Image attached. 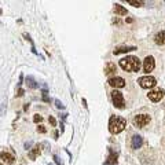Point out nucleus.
Instances as JSON below:
<instances>
[{
	"label": "nucleus",
	"mask_w": 165,
	"mask_h": 165,
	"mask_svg": "<svg viewBox=\"0 0 165 165\" xmlns=\"http://www.w3.org/2000/svg\"><path fill=\"white\" fill-rule=\"evenodd\" d=\"M128 3L133 7H142L143 6V1H140V0H128Z\"/></svg>",
	"instance_id": "obj_18"
},
{
	"label": "nucleus",
	"mask_w": 165,
	"mask_h": 165,
	"mask_svg": "<svg viewBox=\"0 0 165 165\" xmlns=\"http://www.w3.org/2000/svg\"><path fill=\"white\" fill-rule=\"evenodd\" d=\"M39 154H40V147H39V146L33 147V150L29 153V158H30V160H36V157H37Z\"/></svg>",
	"instance_id": "obj_17"
},
{
	"label": "nucleus",
	"mask_w": 165,
	"mask_h": 165,
	"mask_svg": "<svg viewBox=\"0 0 165 165\" xmlns=\"http://www.w3.org/2000/svg\"><path fill=\"white\" fill-rule=\"evenodd\" d=\"M37 132H40V133H45V132H47V129H45V128L43 127V125H39V127H37Z\"/></svg>",
	"instance_id": "obj_22"
},
{
	"label": "nucleus",
	"mask_w": 165,
	"mask_h": 165,
	"mask_svg": "<svg viewBox=\"0 0 165 165\" xmlns=\"http://www.w3.org/2000/svg\"><path fill=\"white\" fill-rule=\"evenodd\" d=\"M26 83H28V87L32 89H36L39 87V84L36 83V80H34V77L33 76H28L26 77Z\"/></svg>",
	"instance_id": "obj_14"
},
{
	"label": "nucleus",
	"mask_w": 165,
	"mask_h": 165,
	"mask_svg": "<svg viewBox=\"0 0 165 165\" xmlns=\"http://www.w3.org/2000/svg\"><path fill=\"white\" fill-rule=\"evenodd\" d=\"M109 84L113 88H124L125 87V80L122 77H110L109 78Z\"/></svg>",
	"instance_id": "obj_7"
},
{
	"label": "nucleus",
	"mask_w": 165,
	"mask_h": 165,
	"mask_svg": "<svg viewBox=\"0 0 165 165\" xmlns=\"http://www.w3.org/2000/svg\"><path fill=\"white\" fill-rule=\"evenodd\" d=\"M32 146V143H30V142H29V143H25V147H26V150H28V147H30Z\"/></svg>",
	"instance_id": "obj_24"
},
{
	"label": "nucleus",
	"mask_w": 165,
	"mask_h": 165,
	"mask_svg": "<svg viewBox=\"0 0 165 165\" xmlns=\"http://www.w3.org/2000/svg\"><path fill=\"white\" fill-rule=\"evenodd\" d=\"M0 165H3V164H1V162H0Z\"/></svg>",
	"instance_id": "obj_25"
},
{
	"label": "nucleus",
	"mask_w": 165,
	"mask_h": 165,
	"mask_svg": "<svg viewBox=\"0 0 165 165\" xmlns=\"http://www.w3.org/2000/svg\"><path fill=\"white\" fill-rule=\"evenodd\" d=\"M24 94H25V91L22 88H19L18 89V94H17V96H24Z\"/></svg>",
	"instance_id": "obj_23"
},
{
	"label": "nucleus",
	"mask_w": 165,
	"mask_h": 165,
	"mask_svg": "<svg viewBox=\"0 0 165 165\" xmlns=\"http://www.w3.org/2000/svg\"><path fill=\"white\" fill-rule=\"evenodd\" d=\"M55 106H57L58 109H65V105L61 101H58V99H55Z\"/></svg>",
	"instance_id": "obj_21"
},
{
	"label": "nucleus",
	"mask_w": 165,
	"mask_h": 165,
	"mask_svg": "<svg viewBox=\"0 0 165 165\" xmlns=\"http://www.w3.org/2000/svg\"><path fill=\"white\" fill-rule=\"evenodd\" d=\"M138 84L142 88H153L157 84V80L151 76H143L140 78H138Z\"/></svg>",
	"instance_id": "obj_4"
},
{
	"label": "nucleus",
	"mask_w": 165,
	"mask_h": 165,
	"mask_svg": "<svg viewBox=\"0 0 165 165\" xmlns=\"http://www.w3.org/2000/svg\"><path fill=\"white\" fill-rule=\"evenodd\" d=\"M48 122L51 124V127H57V120H55L52 116H50V117H48Z\"/></svg>",
	"instance_id": "obj_19"
},
{
	"label": "nucleus",
	"mask_w": 165,
	"mask_h": 165,
	"mask_svg": "<svg viewBox=\"0 0 165 165\" xmlns=\"http://www.w3.org/2000/svg\"><path fill=\"white\" fill-rule=\"evenodd\" d=\"M116 70H117V68H116V64H113V62H109V64L105 66V74L110 76V74L116 73Z\"/></svg>",
	"instance_id": "obj_13"
},
{
	"label": "nucleus",
	"mask_w": 165,
	"mask_h": 165,
	"mask_svg": "<svg viewBox=\"0 0 165 165\" xmlns=\"http://www.w3.org/2000/svg\"><path fill=\"white\" fill-rule=\"evenodd\" d=\"M120 66L121 69L125 70V72H139L142 62H140V59L138 57L129 55V57L120 59Z\"/></svg>",
	"instance_id": "obj_1"
},
{
	"label": "nucleus",
	"mask_w": 165,
	"mask_h": 165,
	"mask_svg": "<svg viewBox=\"0 0 165 165\" xmlns=\"http://www.w3.org/2000/svg\"><path fill=\"white\" fill-rule=\"evenodd\" d=\"M164 89L161 88H157V89H153V91H150L149 94H147V96H149V99L151 102H160L162 98H164Z\"/></svg>",
	"instance_id": "obj_6"
},
{
	"label": "nucleus",
	"mask_w": 165,
	"mask_h": 165,
	"mask_svg": "<svg viewBox=\"0 0 165 165\" xmlns=\"http://www.w3.org/2000/svg\"><path fill=\"white\" fill-rule=\"evenodd\" d=\"M150 120L151 118H150L149 114H138L135 116V118H133V125L136 128H143L150 122Z\"/></svg>",
	"instance_id": "obj_5"
},
{
	"label": "nucleus",
	"mask_w": 165,
	"mask_h": 165,
	"mask_svg": "<svg viewBox=\"0 0 165 165\" xmlns=\"http://www.w3.org/2000/svg\"><path fill=\"white\" fill-rule=\"evenodd\" d=\"M142 145H143V138H142L140 135H133L132 136V149L138 150V149L142 147Z\"/></svg>",
	"instance_id": "obj_11"
},
{
	"label": "nucleus",
	"mask_w": 165,
	"mask_h": 165,
	"mask_svg": "<svg viewBox=\"0 0 165 165\" xmlns=\"http://www.w3.org/2000/svg\"><path fill=\"white\" fill-rule=\"evenodd\" d=\"M112 101H113V105H114L117 109H124L125 108V101H124V96L120 91L114 89L112 92Z\"/></svg>",
	"instance_id": "obj_3"
},
{
	"label": "nucleus",
	"mask_w": 165,
	"mask_h": 165,
	"mask_svg": "<svg viewBox=\"0 0 165 165\" xmlns=\"http://www.w3.org/2000/svg\"><path fill=\"white\" fill-rule=\"evenodd\" d=\"M114 13L117 14V15H127V8H124L121 4L116 3L114 4Z\"/></svg>",
	"instance_id": "obj_16"
},
{
	"label": "nucleus",
	"mask_w": 165,
	"mask_h": 165,
	"mask_svg": "<svg viewBox=\"0 0 165 165\" xmlns=\"http://www.w3.org/2000/svg\"><path fill=\"white\" fill-rule=\"evenodd\" d=\"M135 50H136V47H133V45H121V47H117L113 51V54L118 55V54H122V52H129V51H135Z\"/></svg>",
	"instance_id": "obj_10"
},
{
	"label": "nucleus",
	"mask_w": 165,
	"mask_h": 165,
	"mask_svg": "<svg viewBox=\"0 0 165 165\" xmlns=\"http://www.w3.org/2000/svg\"><path fill=\"white\" fill-rule=\"evenodd\" d=\"M117 153H114L112 149H110V156H109V158H108V161H106V164L108 165H113V164H116L117 162Z\"/></svg>",
	"instance_id": "obj_15"
},
{
	"label": "nucleus",
	"mask_w": 165,
	"mask_h": 165,
	"mask_svg": "<svg viewBox=\"0 0 165 165\" xmlns=\"http://www.w3.org/2000/svg\"><path fill=\"white\" fill-rule=\"evenodd\" d=\"M127 127V120L122 118L120 116H113L110 117L109 121V131L110 133H120L121 131H124V128Z\"/></svg>",
	"instance_id": "obj_2"
},
{
	"label": "nucleus",
	"mask_w": 165,
	"mask_h": 165,
	"mask_svg": "<svg viewBox=\"0 0 165 165\" xmlns=\"http://www.w3.org/2000/svg\"><path fill=\"white\" fill-rule=\"evenodd\" d=\"M0 160H1L3 162H6V164H14L15 157H14L13 154H10V153H7V151H1L0 153Z\"/></svg>",
	"instance_id": "obj_9"
},
{
	"label": "nucleus",
	"mask_w": 165,
	"mask_h": 165,
	"mask_svg": "<svg viewBox=\"0 0 165 165\" xmlns=\"http://www.w3.org/2000/svg\"><path fill=\"white\" fill-rule=\"evenodd\" d=\"M154 41H156V44L158 45H165V30L157 33L156 37H154Z\"/></svg>",
	"instance_id": "obj_12"
},
{
	"label": "nucleus",
	"mask_w": 165,
	"mask_h": 165,
	"mask_svg": "<svg viewBox=\"0 0 165 165\" xmlns=\"http://www.w3.org/2000/svg\"><path fill=\"white\" fill-rule=\"evenodd\" d=\"M156 68V62H154V58L153 57H146L143 61V72L150 73L153 69Z\"/></svg>",
	"instance_id": "obj_8"
},
{
	"label": "nucleus",
	"mask_w": 165,
	"mask_h": 165,
	"mask_svg": "<svg viewBox=\"0 0 165 165\" xmlns=\"http://www.w3.org/2000/svg\"><path fill=\"white\" fill-rule=\"evenodd\" d=\"M33 121H34L36 124H37V122H41V121H43V117H41L40 114H34V117H33Z\"/></svg>",
	"instance_id": "obj_20"
}]
</instances>
